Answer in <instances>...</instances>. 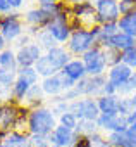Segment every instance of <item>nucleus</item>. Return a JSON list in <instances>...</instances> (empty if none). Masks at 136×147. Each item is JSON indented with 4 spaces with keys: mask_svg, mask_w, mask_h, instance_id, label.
<instances>
[{
    "mask_svg": "<svg viewBox=\"0 0 136 147\" xmlns=\"http://www.w3.org/2000/svg\"><path fill=\"white\" fill-rule=\"evenodd\" d=\"M71 59H73V55L69 54V50L62 45H57V47L43 52V55L35 64V69L38 71L40 78H48V76L59 75Z\"/></svg>",
    "mask_w": 136,
    "mask_h": 147,
    "instance_id": "nucleus-1",
    "label": "nucleus"
},
{
    "mask_svg": "<svg viewBox=\"0 0 136 147\" xmlns=\"http://www.w3.org/2000/svg\"><path fill=\"white\" fill-rule=\"evenodd\" d=\"M57 125H59V119H57L55 113L52 111V107L40 106V107L29 109L28 121H26V131L29 135H43V137H48L55 130Z\"/></svg>",
    "mask_w": 136,
    "mask_h": 147,
    "instance_id": "nucleus-2",
    "label": "nucleus"
},
{
    "mask_svg": "<svg viewBox=\"0 0 136 147\" xmlns=\"http://www.w3.org/2000/svg\"><path fill=\"white\" fill-rule=\"evenodd\" d=\"M29 107L14 102H0V131L26 130Z\"/></svg>",
    "mask_w": 136,
    "mask_h": 147,
    "instance_id": "nucleus-3",
    "label": "nucleus"
},
{
    "mask_svg": "<svg viewBox=\"0 0 136 147\" xmlns=\"http://www.w3.org/2000/svg\"><path fill=\"white\" fill-rule=\"evenodd\" d=\"M97 45V38H95V33L91 31V28H78L73 31L69 42L65 43V49L69 50L71 55H76V57H81L83 54H86L90 49H93Z\"/></svg>",
    "mask_w": 136,
    "mask_h": 147,
    "instance_id": "nucleus-4",
    "label": "nucleus"
},
{
    "mask_svg": "<svg viewBox=\"0 0 136 147\" xmlns=\"http://www.w3.org/2000/svg\"><path fill=\"white\" fill-rule=\"evenodd\" d=\"M19 64L16 61V50L5 49L0 52V85L4 88H12L14 82L17 80Z\"/></svg>",
    "mask_w": 136,
    "mask_h": 147,
    "instance_id": "nucleus-5",
    "label": "nucleus"
},
{
    "mask_svg": "<svg viewBox=\"0 0 136 147\" xmlns=\"http://www.w3.org/2000/svg\"><path fill=\"white\" fill-rule=\"evenodd\" d=\"M81 61L86 67V75L88 76H100L107 75V61H105V50L100 45H95L90 49L86 54L81 55Z\"/></svg>",
    "mask_w": 136,
    "mask_h": 147,
    "instance_id": "nucleus-6",
    "label": "nucleus"
},
{
    "mask_svg": "<svg viewBox=\"0 0 136 147\" xmlns=\"http://www.w3.org/2000/svg\"><path fill=\"white\" fill-rule=\"evenodd\" d=\"M24 21L21 18V14L17 12H11L0 18V35H2L7 43L17 42L23 35H24Z\"/></svg>",
    "mask_w": 136,
    "mask_h": 147,
    "instance_id": "nucleus-7",
    "label": "nucleus"
},
{
    "mask_svg": "<svg viewBox=\"0 0 136 147\" xmlns=\"http://www.w3.org/2000/svg\"><path fill=\"white\" fill-rule=\"evenodd\" d=\"M107 83V75H100V76H86L81 82H78L73 90L76 92L78 99L83 97H93L98 99L100 95H103V87Z\"/></svg>",
    "mask_w": 136,
    "mask_h": 147,
    "instance_id": "nucleus-8",
    "label": "nucleus"
},
{
    "mask_svg": "<svg viewBox=\"0 0 136 147\" xmlns=\"http://www.w3.org/2000/svg\"><path fill=\"white\" fill-rule=\"evenodd\" d=\"M69 113H74L79 121H97L100 116L97 99L93 97H83L69 102Z\"/></svg>",
    "mask_w": 136,
    "mask_h": 147,
    "instance_id": "nucleus-9",
    "label": "nucleus"
},
{
    "mask_svg": "<svg viewBox=\"0 0 136 147\" xmlns=\"http://www.w3.org/2000/svg\"><path fill=\"white\" fill-rule=\"evenodd\" d=\"M95 23L98 26L109 24V23H117L121 18L119 12V0H95Z\"/></svg>",
    "mask_w": 136,
    "mask_h": 147,
    "instance_id": "nucleus-10",
    "label": "nucleus"
},
{
    "mask_svg": "<svg viewBox=\"0 0 136 147\" xmlns=\"http://www.w3.org/2000/svg\"><path fill=\"white\" fill-rule=\"evenodd\" d=\"M40 85H41V90H43L45 95L55 99V97L62 95L64 92L71 90L76 83L73 80H69L67 76H64L62 73H59V75H53V76H48V78H41Z\"/></svg>",
    "mask_w": 136,
    "mask_h": 147,
    "instance_id": "nucleus-11",
    "label": "nucleus"
},
{
    "mask_svg": "<svg viewBox=\"0 0 136 147\" xmlns=\"http://www.w3.org/2000/svg\"><path fill=\"white\" fill-rule=\"evenodd\" d=\"M41 55H43V50L35 40L29 42L28 45L16 49V61H17L19 67H35V64L38 62V59Z\"/></svg>",
    "mask_w": 136,
    "mask_h": 147,
    "instance_id": "nucleus-12",
    "label": "nucleus"
},
{
    "mask_svg": "<svg viewBox=\"0 0 136 147\" xmlns=\"http://www.w3.org/2000/svg\"><path fill=\"white\" fill-rule=\"evenodd\" d=\"M23 21L28 28H35V30H43L47 28L52 21H53V16L48 14L43 7L36 5L33 9H28L23 16Z\"/></svg>",
    "mask_w": 136,
    "mask_h": 147,
    "instance_id": "nucleus-13",
    "label": "nucleus"
},
{
    "mask_svg": "<svg viewBox=\"0 0 136 147\" xmlns=\"http://www.w3.org/2000/svg\"><path fill=\"white\" fill-rule=\"evenodd\" d=\"M97 126L102 133H110V131H121L129 128L127 121L121 114H100L97 119Z\"/></svg>",
    "mask_w": 136,
    "mask_h": 147,
    "instance_id": "nucleus-14",
    "label": "nucleus"
},
{
    "mask_svg": "<svg viewBox=\"0 0 136 147\" xmlns=\"http://www.w3.org/2000/svg\"><path fill=\"white\" fill-rule=\"evenodd\" d=\"M76 137L78 135L74 130H69L62 125H57L55 130L48 135V142L52 147H71V145H74Z\"/></svg>",
    "mask_w": 136,
    "mask_h": 147,
    "instance_id": "nucleus-15",
    "label": "nucleus"
},
{
    "mask_svg": "<svg viewBox=\"0 0 136 147\" xmlns=\"http://www.w3.org/2000/svg\"><path fill=\"white\" fill-rule=\"evenodd\" d=\"M48 33L55 38V42L60 45V43H67L73 35V26H71V21H65V19H53L48 26H47Z\"/></svg>",
    "mask_w": 136,
    "mask_h": 147,
    "instance_id": "nucleus-16",
    "label": "nucleus"
},
{
    "mask_svg": "<svg viewBox=\"0 0 136 147\" xmlns=\"http://www.w3.org/2000/svg\"><path fill=\"white\" fill-rule=\"evenodd\" d=\"M133 73H134V69H131L124 62H119V64H115V66H112V67L107 69V82H110L119 90L133 76Z\"/></svg>",
    "mask_w": 136,
    "mask_h": 147,
    "instance_id": "nucleus-17",
    "label": "nucleus"
},
{
    "mask_svg": "<svg viewBox=\"0 0 136 147\" xmlns=\"http://www.w3.org/2000/svg\"><path fill=\"white\" fill-rule=\"evenodd\" d=\"M134 45H136V40H134L133 36L122 33V31L115 33L114 36H110V38H107V40H103V42L100 43L102 49H115V50H119V52H126V50L133 49Z\"/></svg>",
    "mask_w": 136,
    "mask_h": 147,
    "instance_id": "nucleus-18",
    "label": "nucleus"
},
{
    "mask_svg": "<svg viewBox=\"0 0 136 147\" xmlns=\"http://www.w3.org/2000/svg\"><path fill=\"white\" fill-rule=\"evenodd\" d=\"M60 73H62L64 76H67L69 80H73L74 83H78V82H81L83 78L88 76V75H86V67H85L81 57H73L69 62L65 64V67H64Z\"/></svg>",
    "mask_w": 136,
    "mask_h": 147,
    "instance_id": "nucleus-19",
    "label": "nucleus"
},
{
    "mask_svg": "<svg viewBox=\"0 0 136 147\" xmlns=\"http://www.w3.org/2000/svg\"><path fill=\"white\" fill-rule=\"evenodd\" d=\"M107 140L112 147H136V135L129 128L107 133Z\"/></svg>",
    "mask_w": 136,
    "mask_h": 147,
    "instance_id": "nucleus-20",
    "label": "nucleus"
},
{
    "mask_svg": "<svg viewBox=\"0 0 136 147\" xmlns=\"http://www.w3.org/2000/svg\"><path fill=\"white\" fill-rule=\"evenodd\" d=\"M0 147H29V133L21 130H12L0 140Z\"/></svg>",
    "mask_w": 136,
    "mask_h": 147,
    "instance_id": "nucleus-21",
    "label": "nucleus"
},
{
    "mask_svg": "<svg viewBox=\"0 0 136 147\" xmlns=\"http://www.w3.org/2000/svg\"><path fill=\"white\" fill-rule=\"evenodd\" d=\"M97 104L100 114H119V95H100Z\"/></svg>",
    "mask_w": 136,
    "mask_h": 147,
    "instance_id": "nucleus-22",
    "label": "nucleus"
},
{
    "mask_svg": "<svg viewBox=\"0 0 136 147\" xmlns=\"http://www.w3.org/2000/svg\"><path fill=\"white\" fill-rule=\"evenodd\" d=\"M29 88H31V85H29L26 80L17 78V80L14 82L12 88H11V100H12L14 104L23 106V104H24V99H26V94H28Z\"/></svg>",
    "mask_w": 136,
    "mask_h": 147,
    "instance_id": "nucleus-23",
    "label": "nucleus"
},
{
    "mask_svg": "<svg viewBox=\"0 0 136 147\" xmlns=\"http://www.w3.org/2000/svg\"><path fill=\"white\" fill-rule=\"evenodd\" d=\"M43 99H45V94H43V90H41V85L36 83V85H31V88L28 90L23 106H26V107H29V109H35V107L43 106Z\"/></svg>",
    "mask_w": 136,
    "mask_h": 147,
    "instance_id": "nucleus-24",
    "label": "nucleus"
},
{
    "mask_svg": "<svg viewBox=\"0 0 136 147\" xmlns=\"http://www.w3.org/2000/svg\"><path fill=\"white\" fill-rule=\"evenodd\" d=\"M117 26H119V31L133 36L136 40V11L129 12L126 16H121L119 21H117Z\"/></svg>",
    "mask_w": 136,
    "mask_h": 147,
    "instance_id": "nucleus-25",
    "label": "nucleus"
},
{
    "mask_svg": "<svg viewBox=\"0 0 136 147\" xmlns=\"http://www.w3.org/2000/svg\"><path fill=\"white\" fill-rule=\"evenodd\" d=\"M35 42L41 47V50H50V49H53V47H57L59 43L55 42V38L48 33V30L47 28H43V30H40L36 35H35Z\"/></svg>",
    "mask_w": 136,
    "mask_h": 147,
    "instance_id": "nucleus-26",
    "label": "nucleus"
},
{
    "mask_svg": "<svg viewBox=\"0 0 136 147\" xmlns=\"http://www.w3.org/2000/svg\"><path fill=\"white\" fill-rule=\"evenodd\" d=\"M17 78L26 80L29 85L40 83V75H38V71H36L35 67H19V71H17Z\"/></svg>",
    "mask_w": 136,
    "mask_h": 147,
    "instance_id": "nucleus-27",
    "label": "nucleus"
},
{
    "mask_svg": "<svg viewBox=\"0 0 136 147\" xmlns=\"http://www.w3.org/2000/svg\"><path fill=\"white\" fill-rule=\"evenodd\" d=\"M136 113V102L133 97H119V114L121 116H129Z\"/></svg>",
    "mask_w": 136,
    "mask_h": 147,
    "instance_id": "nucleus-28",
    "label": "nucleus"
},
{
    "mask_svg": "<svg viewBox=\"0 0 136 147\" xmlns=\"http://www.w3.org/2000/svg\"><path fill=\"white\" fill-rule=\"evenodd\" d=\"M78 135H83V137H90V135H93V133H97V131H100L98 130V126H97V121H79L78 123V128L74 130Z\"/></svg>",
    "mask_w": 136,
    "mask_h": 147,
    "instance_id": "nucleus-29",
    "label": "nucleus"
},
{
    "mask_svg": "<svg viewBox=\"0 0 136 147\" xmlns=\"http://www.w3.org/2000/svg\"><path fill=\"white\" fill-rule=\"evenodd\" d=\"M57 119H59V125L69 128V130H76V128H78V123H79L78 116H76L74 113H69V111L64 113V114H60Z\"/></svg>",
    "mask_w": 136,
    "mask_h": 147,
    "instance_id": "nucleus-30",
    "label": "nucleus"
},
{
    "mask_svg": "<svg viewBox=\"0 0 136 147\" xmlns=\"http://www.w3.org/2000/svg\"><path fill=\"white\" fill-rule=\"evenodd\" d=\"M134 92H136V71L133 73V76L117 90V95L119 97H131Z\"/></svg>",
    "mask_w": 136,
    "mask_h": 147,
    "instance_id": "nucleus-31",
    "label": "nucleus"
},
{
    "mask_svg": "<svg viewBox=\"0 0 136 147\" xmlns=\"http://www.w3.org/2000/svg\"><path fill=\"white\" fill-rule=\"evenodd\" d=\"M105 50V61H107V67H112L119 62H122V52L115 50V49H103Z\"/></svg>",
    "mask_w": 136,
    "mask_h": 147,
    "instance_id": "nucleus-32",
    "label": "nucleus"
},
{
    "mask_svg": "<svg viewBox=\"0 0 136 147\" xmlns=\"http://www.w3.org/2000/svg\"><path fill=\"white\" fill-rule=\"evenodd\" d=\"M122 62L126 64V66H129L131 69H136V47H133V49H129V50H126V52H122Z\"/></svg>",
    "mask_w": 136,
    "mask_h": 147,
    "instance_id": "nucleus-33",
    "label": "nucleus"
},
{
    "mask_svg": "<svg viewBox=\"0 0 136 147\" xmlns=\"http://www.w3.org/2000/svg\"><path fill=\"white\" fill-rule=\"evenodd\" d=\"M136 11V0H119V12L121 16H126L129 12Z\"/></svg>",
    "mask_w": 136,
    "mask_h": 147,
    "instance_id": "nucleus-34",
    "label": "nucleus"
},
{
    "mask_svg": "<svg viewBox=\"0 0 136 147\" xmlns=\"http://www.w3.org/2000/svg\"><path fill=\"white\" fill-rule=\"evenodd\" d=\"M29 147H52L48 137L43 135H29Z\"/></svg>",
    "mask_w": 136,
    "mask_h": 147,
    "instance_id": "nucleus-35",
    "label": "nucleus"
},
{
    "mask_svg": "<svg viewBox=\"0 0 136 147\" xmlns=\"http://www.w3.org/2000/svg\"><path fill=\"white\" fill-rule=\"evenodd\" d=\"M78 135V133H76ZM76 147H91V140L88 137H83V135H78L76 137V142H74Z\"/></svg>",
    "mask_w": 136,
    "mask_h": 147,
    "instance_id": "nucleus-36",
    "label": "nucleus"
},
{
    "mask_svg": "<svg viewBox=\"0 0 136 147\" xmlns=\"http://www.w3.org/2000/svg\"><path fill=\"white\" fill-rule=\"evenodd\" d=\"M14 9H12V5L9 4V0H0V14L2 16H5V14H11Z\"/></svg>",
    "mask_w": 136,
    "mask_h": 147,
    "instance_id": "nucleus-37",
    "label": "nucleus"
},
{
    "mask_svg": "<svg viewBox=\"0 0 136 147\" xmlns=\"http://www.w3.org/2000/svg\"><path fill=\"white\" fill-rule=\"evenodd\" d=\"M38 5L43 7V5H52V4H59V2H67V0H36Z\"/></svg>",
    "mask_w": 136,
    "mask_h": 147,
    "instance_id": "nucleus-38",
    "label": "nucleus"
},
{
    "mask_svg": "<svg viewBox=\"0 0 136 147\" xmlns=\"http://www.w3.org/2000/svg\"><path fill=\"white\" fill-rule=\"evenodd\" d=\"M24 2L26 0H9V4L12 5V9H21L24 5Z\"/></svg>",
    "mask_w": 136,
    "mask_h": 147,
    "instance_id": "nucleus-39",
    "label": "nucleus"
},
{
    "mask_svg": "<svg viewBox=\"0 0 136 147\" xmlns=\"http://www.w3.org/2000/svg\"><path fill=\"white\" fill-rule=\"evenodd\" d=\"M5 49H9V47H7V40H5L2 35H0V52H4Z\"/></svg>",
    "mask_w": 136,
    "mask_h": 147,
    "instance_id": "nucleus-40",
    "label": "nucleus"
},
{
    "mask_svg": "<svg viewBox=\"0 0 136 147\" xmlns=\"http://www.w3.org/2000/svg\"><path fill=\"white\" fill-rule=\"evenodd\" d=\"M129 130H131V131H133V133L136 135V121H134V123H133V125L129 126Z\"/></svg>",
    "mask_w": 136,
    "mask_h": 147,
    "instance_id": "nucleus-41",
    "label": "nucleus"
},
{
    "mask_svg": "<svg viewBox=\"0 0 136 147\" xmlns=\"http://www.w3.org/2000/svg\"><path fill=\"white\" fill-rule=\"evenodd\" d=\"M67 2H69V5H71V4H76V2H83V0H67Z\"/></svg>",
    "mask_w": 136,
    "mask_h": 147,
    "instance_id": "nucleus-42",
    "label": "nucleus"
},
{
    "mask_svg": "<svg viewBox=\"0 0 136 147\" xmlns=\"http://www.w3.org/2000/svg\"><path fill=\"white\" fill-rule=\"evenodd\" d=\"M131 97H133V99H134V102H136V92H134V94H133Z\"/></svg>",
    "mask_w": 136,
    "mask_h": 147,
    "instance_id": "nucleus-43",
    "label": "nucleus"
},
{
    "mask_svg": "<svg viewBox=\"0 0 136 147\" xmlns=\"http://www.w3.org/2000/svg\"><path fill=\"white\" fill-rule=\"evenodd\" d=\"M71 147H76V145H71Z\"/></svg>",
    "mask_w": 136,
    "mask_h": 147,
    "instance_id": "nucleus-44",
    "label": "nucleus"
},
{
    "mask_svg": "<svg viewBox=\"0 0 136 147\" xmlns=\"http://www.w3.org/2000/svg\"><path fill=\"white\" fill-rule=\"evenodd\" d=\"M0 88H2V85H0Z\"/></svg>",
    "mask_w": 136,
    "mask_h": 147,
    "instance_id": "nucleus-45",
    "label": "nucleus"
},
{
    "mask_svg": "<svg viewBox=\"0 0 136 147\" xmlns=\"http://www.w3.org/2000/svg\"><path fill=\"white\" fill-rule=\"evenodd\" d=\"M0 18H2V14H0Z\"/></svg>",
    "mask_w": 136,
    "mask_h": 147,
    "instance_id": "nucleus-46",
    "label": "nucleus"
},
{
    "mask_svg": "<svg viewBox=\"0 0 136 147\" xmlns=\"http://www.w3.org/2000/svg\"><path fill=\"white\" fill-rule=\"evenodd\" d=\"M93 2H95V0H93Z\"/></svg>",
    "mask_w": 136,
    "mask_h": 147,
    "instance_id": "nucleus-47",
    "label": "nucleus"
},
{
    "mask_svg": "<svg viewBox=\"0 0 136 147\" xmlns=\"http://www.w3.org/2000/svg\"><path fill=\"white\" fill-rule=\"evenodd\" d=\"M134 47H136V45H134Z\"/></svg>",
    "mask_w": 136,
    "mask_h": 147,
    "instance_id": "nucleus-48",
    "label": "nucleus"
}]
</instances>
